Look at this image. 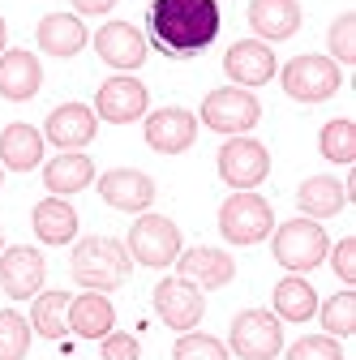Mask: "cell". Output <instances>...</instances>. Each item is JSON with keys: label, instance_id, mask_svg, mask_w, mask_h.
<instances>
[{"label": "cell", "instance_id": "6da1fadb", "mask_svg": "<svg viewBox=\"0 0 356 360\" xmlns=\"http://www.w3.org/2000/svg\"><path fill=\"white\" fill-rule=\"evenodd\" d=\"M146 26L159 52L176 60L198 56L219 39V0H155L146 9Z\"/></svg>", "mask_w": 356, "mask_h": 360}, {"label": "cell", "instance_id": "7a4b0ae2", "mask_svg": "<svg viewBox=\"0 0 356 360\" xmlns=\"http://www.w3.org/2000/svg\"><path fill=\"white\" fill-rule=\"evenodd\" d=\"M69 275L86 292H112L133 275V257L112 236H82L73 245V257H69Z\"/></svg>", "mask_w": 356, "mask_h": 360}, {"label": "cell", "instance_id": "3957f363", "mask_svg": "<svg viewBox=\"0 0 356 360\" xmlns=\"http://www.w3.org/2000/svg\"><path fill=\"white\" fill-rule=\"evenodd\" d=\"M271 249H275V262L292 275H305V270H314L326 262L331 253V236L322 223L314 219H288L271 232Z\"/></svg>", "mask_w": 356, "mask_h": 360}, {"label": "cell", "instance_id": "277c9868", "mask_svg": "<svg viewBox=\"0 0 356 360\" xmlns=\"http://www.w3.org/2000/svg\"><path fill=\"white\" fill-rule=\"evenodd\" d=\"M275 232V210L266 198H258L253 189H236L232 198H224L219 206V236L228 245H258Z\"/></svg>", "mask_w": 356, "mask_h": 360}, {"label": "cell", "instance_id": "5b68a950", "mask_svg": "<svg viewBox=\"0 0 356 360\" xmlns=\"http://www.w3.org/2000/svg\"><path fill=\"white\" fill-rule=\"evenodd\" d=\"M279 82H284V95L296 99V103H326L335 90H339L343 73H339V65H335L331 56L305 52V56H292V60L284 65Z\"/></svg>", "mask_w": 356, "mask_h": 360}, {"label": "cell", "instance_id": "8992f818", "mask_svg": "<svg viewBox=\"0 0 356 360\" xmlns=\"http://www.w3.org/2000/svg\"><path fill=\"white\" fill-rule=\"evenodd\" d=\"M125 249H129L133 262H142L151 270L172 266L176 253H181V228H176L167 214H138V223L129 228Z\"/></svg>", "mask_w": 356, "mask_h": 360}, {"label": "cell", "instance_id": "52a82bcc", "mask_svg": "<svg viewBox=\"0 0 356 360\" xmlns=\"http://www.w3.org/2000/svg\"><path fill=\"white\" fill-rule=\"evenodd\" d=\"M262 120V103L241 86H219L202 99V124H210L215 133H228V138H241Z\"/></svg>", "mask_w": 356, "mask_h": 360}, {"label": "cell", "instance_id": "ba28073f", "mask_svg": "<svg viewBox=\"0 0 356 360\" xmlns=\"http://www.w3.org/2000/svg\"><path fill=\"white\" fill-rule=\"evenodd\" d=\"M232 352L241 360H275L284 352V330H279V318L266 309H245L232 318Z\"/></svg>", "mask_w": 356, "mask_h": 360}, {"label": "cell", "instance_id": "9c48e42d", "mask_svg": "<svg viewBox=\"0 0 356 360\" xmlns=\"http://www.w3.org/2000/svg\"><path fill=\"white\" fill-rule=\"evenodd\" d=\"M219 176L232 189H258L266 176H271V150H266L258 138H228L219 146Z\"/></svg>", "mask_w": 356, "mask_h": 360}, {"label": "cell", "instance_id": "30bf717a", "mask_svg": "<svg viewBox=\"0 0 356 360\" xmlns=\"http://www.w3.org/2000/svg\"><path fill=\"white\" fill-rule=\"evenodd\" d=\"M155 313H159V322L172 326V330H193L202 322V313H206V300H202V288H193L189 279L181 275H172L155 288Z\"/></svg>", "mask_w": 356, "mask_h": 360}, {"label": "cell", "instance_id": "8fae6325", "mask_svg": "<svg viewBox=\"0 0 356 360\" xmlns=\"http://www.w3.org/2000/svg\"><path fill=\"white\" fill-rule=\"evenodd\" d=\"M151 108V90L138 82V77H108L99 86V95H95V116H103L108 124H129V120H142Z\"/></svg>", "mask_w": 356, "mask_h": 360}, {"label": "cell", "instance_id": "7c38bea8", "mask_svg": "<svg viewBox=\"0 0 356 360\" xmlns=\"http://www.w3.org/2000/svg\"><path fill=\"white\" fill-rule=\"evenodd\" d=\"M43 275H48V262H43L39 249H30V245L0 249V288H5V296H13V300L39 296Z\"/></svg>", "mask_w": 356, "mask_h": 360}, {"label": "cell", "instance_id": "4fadbf2b", "mask_svg": "<svg viewBox=\"0 0 356 360\" xmlns=\"http://www.w3.org/2000/svg\"><path fill=\"white\" fill-rule=\"evenodd\" d=\"M176 275L189 279L193 288L202 292H215V288H228L236 279V262L224 253V249H210V245H193L185 253H176Z\"/></svg>", "mask_w": 356, "mask_h": 360}, {"label": "cell", "instance_id": "5bb4252c", "mask_svg": "<svg viewBox=\"0 0 356 360\" xmlns=\"http://www.w3.org/2000/svg\"><path fill=\"white\" fill-rule=\"evenodd\" d=\"M99 198L112 210H129V214H146V206L155 202V180L138 167H112L99 176Z\"/></svg>", "mask_w": 356, "mask_h": 360}, {"label": "cell", "instance_id": "9a60e30c", "mask_svg": "<svg viewBox=\"0 0 356 360\" xmlns=\"http://www.w3.org/2000/svg\"><path fill=\"white\" fill-rule=\"evenodd\" d=\"M198 142V116L185 108H159L146 116V146L159 155H181Z\"/></svg>", "mask_w": 356, "mask_h": 360}, {"label": "cell", "instance_id": "2e32d148", "mask_svg": "<svg viewBox=\"0 0 356 360\" xmlns=\"http://www.w3.org/2000/svg\"><path fill=\"white\" fill-rule=\"evenodd\" d=\"M224 69L241 90H253V86H266L275 77V52H271V43H262V39H241L228 48Z\"/></svg>", "mask_w": 356, "mask_h": 360}, {"label": "cell", "instance_id": "e0dca14e", "mask_svg": "<svg viewBox=\"0 0 356 360\" xmlns=\"http://www.w3.org/2000/svg\"><path fill=\"white\" fill-rule=\"evenodd\" d=\"M95 133H99L95 108H86V103H61V108L48 116L43 138H48L52 146H61V150H82L86 142H95Z\"/></svg>", "mask_w": 356, "mask_h": 360}, {"label": "cell", "instance_id": "ac0fdd59", "mask_svg": "<svg viewBox=\"0 0 356 360\" xmlns=\"http://www.w3.org/2000/svg\"><path fill=\"white\" fill-rule=\"evenodd\" d=\"M95 52L103 56V65L129 73V69H138L146 60V39L138 26H129V22H108L95 30Z\"/></svg>", "mask_w": 356, "mask_h": 360}, {"label": "cell", "instance_id": "d6986e66", "mask_svg": "<svg viewBox=\"0 0 356 360\" xmlns=\"http://www.w3.org/2000/svg\"><path fill=\"white\" fill-rule=\"evenodd\" d=\"M39 86H43V65L34 52H0V99H9V103H26L39 95Z\"/></svg>", "mask_w": 356, "mask_h": 360}, {"label": "cell", "instance_id": "ffe728a7", "mask_svg": "<svg viewBox=\"0 0 356 360\" xmlns=\"http://www.w3.org/2000/svg\"><path fill=\"white\" fill-rule=\"evenodd\" d=\"M249 26L262 43H284L300 30V5L296 0H253Z\"/></svg>", "mask_w": 356, "mask_h": 360}, {"label": "cell", "instance_id": "44dd1931", "mask_svg": "<svg viewBox=\"0 0 356 360\" xmlns=\"http://www.w3.org/2000/svg\"><path fill=\"white\" fill-rule=\"evenodd\" d=\"M116 326V309L103 292H82L69 300V330L82 339H103Z\"/></svg>", "mask_w": 356, "mask_h": 360}, {"label": "cell", "instance_id": "7402d4cb", "mask_svg": "<svg viewBox=\"0 0 356 360\" xmlns=\"http://www.w3.org/2000/svg\"><path fill=\"white\" fill-rule=\"evenodd\" d=\"M34 39H39V48L48 52V56H77L91 34H86V26H82L77 13H48V18L39 22Z\"/></svg>", "mask_w": 356, "mask_h": 360}, {"label": "cell", "instance_id": "603a6c76", "mask_svg": "<svg viewBox=\"0 0 356 360\" xmlns=\"http://www.w3.org/2000/svg\"><path fill=\"white\" fill-rule=\"evenodd\" d=\"M343 202H348V189H343V180H335V176H309V180H300V189H296V206L305 210V219H314V223L335 219L343 210Z\"/></svg>", "mask_w": 356, "mask_h": 360}, {"label": "cell", "instance_id": "cb8c5ba5", "mask_svg": "<svg viewBox=\"0 0 356 360\" xmlns=\"http://www.w3.org/2000/svg\"><path fill=\"white\" fill-rule=\"evenodd\" d=\"M95 180V163L86 159L82 150H65L56 155L48 167H43V185H48L52 198H69V193H82L86 185Z\"/></svg>", "mask_w": 356, "mask_h": 360}, {"label": "cell", "instance_id": "d4e9b609", "mask_svg": "<svg viewBox=\"0 0 356 360\" xmlns=\"http://www.w3.org/2000/svg\"><path fill=\"white\" fill-rule=\"evenodd\" d=\"M43 159V133L34 124H5V133H0V163H5L9 172H30L39 167Z\"/></svg>", "mask_w": 356, "mask_h": 360}, {"label": "cell", "instance_id": "484cf974", "mask_svg": "<svg viewBox=\"0 0 356 360\" xmlns=\"http://www.w3.org/2000/svg\"><path fill=\"white\" fill-rule=\"evenodd\" d=\"M30 223H34V236H39L43 245H69V240L77 236V210H73L65 198H43V202L34 206Z\"/></svg>", "mask_w": 356, "mask_h": 360}, {"label": "cell", "instance_id": "4316f807", "mask_svg": "<svg viewBox=\"0 0 356 360\" xmlns=\"http://www.w3.org/2000/svg\"><path fill=\"white\" fill-rule=\"evenodd\" d=\"M318 313V292L309 288V279L288 275L275 283V318L279 322H309Z\"/></svg>", "mask_w": 356, "mask_h": 360}, {"label": "cell", "instance_id": "83f0119b", "mask_svg": "<svg viewBox=\"0 0 356 360\" xmlns=\"http://www.w3.org/2000/svg\"><path fill=\"white\" fill-rule=\"evenodd\" d=\"M69 292H39L30 309V326L43 339H65L69 335Z\"/></svg>", "mask_w": 356, "mask_h": 360}, {"label": "cell", "instance_id": "f1b7e54d", "mask_svg": "<svg viewBox=\"0 0 356 360\" xmlns=\"http://www.w3.org/2000/svg\"><path fill=\"white\" fill-rule=\"evenodd\" d=\"M318 150H322V159H331V163H356V124H352L348 116L322 124Z\"/></svg>", "mask_w": 356, "mask_h": 360}, {"label": "cell", "instance_id": "f546056e", "mask_svg": "<svg viewBox=\"0 0 356 360\" xmlns=\"http://www.w3.org/2000/svg\"><path fill=\"white\" fill-rule=\"evenodd\" d=\"M322 330L331 339H348L356 335V292H335L322 304Z\"/></svg>", "mask_w": 356, "mask_h": 360}, {"label": "cell", "instance_id": "4dcf8cb0", "mask_svg": "<svg viewBox=\"0 0 356 360\" xmlns=\"http://www.w3.org/2000/svg\"><path fill=\"white\" fill-rule=\"evenodd\" d=\"M30 352V322L13 309H0V360H26Z\"/></svg>", "mask_w": 356, "mask_h": 360}, {"label": "cell", "instance_id": "1f68e13d", "mask_svg": "<svg viewBox=\"0 0 356 360\" xmlns=\"http://www.w3.org/2000/svg\"><path fill=\"white\" fill-rule=\"evenodd\" d=\"M172 360H228V347L219 343L215 335H202V330H185L172 347Z\"/></svg>", "mask_w": 356, "mask_h": 360}, {"label": "cell", "instance_id": "d6a6232c", "mask_svg": "<svg viewBox=\"0 0 356 360\" xmlns=\"http://www.w3.org/2000/svg\"><path fill=\"white\" fill-rule=\"evenodd\" d=\"M326 43L335 65H356V13H339L326 30Z\"/></svg>", "mask_w": 356, "mask_h": 360}, {"label": "cell", "instance_id": "836d02e7", "mask_svg": "<svg viewBox=\"0 0 356 360\" xmlns=\"http://www.w3.org/2000/svg\"><path fill=\"white\" fill-rule=\"evenodd\" d=\"M288 360H343V347L331 335H305L288 347Z\"/></svg>", "mask_w": 356, "mask_h": 360}, {"label": "cell", "instance_id": "e575fe53", "mask_svg": "<svg viewBox=\"0 0 356 360\" xmlns=\"http://www.w3.org/2000/svg\"><path fill=\"white\" fill-rule=\"evenodd\" d=\"M99 352H103V360H142V343L129 330H108Z\"/></svg>", "mask_w": 356, "mask_h": 360}, {"label": "cell", "instance_id": "d590c367", "mask_svg": "<svg viewBox=\"0 0 356 360\" xmlns=\"http://www.w3.org/2000/svg\"><path fill=\"white\" fill-rule=\"evenodd\" d=\"M326 257H331L335 275H339L343 283H356V240H352V236H348V240H339Z\"/></svg>", "mask_w": 356, "mask_h": 360}, {"label": "cell", "instance_id": "8d00e7d4", "mask_svg": "<svg viewBox=\"0 0 356 360\" xmlns=\"http://www.w3.org/2000/svg\"><path fill=\"white\" fill-rule=\"evenodd\" d=\"M116 5V0H73V9L77 13H86V18H95V13H108Z\"/></svg>", "mask_w": 356, "mask_h": 360}, {"label": "cell", "instance_id": "74e56055", "mask_svg": "<svg viewBox=\"0 0 356 360\" xmlns=\"http://www.w3.org/2000/svg\"><path fill=\"white\" fill-rule=\"evenodd\" d=\"M5 34H9V30H5V18H0V52H5Z\"/></svg>", "mask_w": 356, "mask_h": 360}, {"label": "cell", "instance_id": "f35d334b", "mask_svg": "<svg viewBox=\"0 0 356 360\" xmlns=\"http://www.w3.org/2000/svg\"><path fill=\"white\" fill-rule=\"evenodd\" d=\"M0 185H5V172H0Z\"/></svg>", "mask_w": 356, "mask_h": 360}, {"label": "cell", "instance_id": "ab89813d", "mask_svg": "<svg viewBox=\"0 0 356 360\" xmlns=\"http://www.w3.org/2000/svg\"><path fill=\"white\" fill-rule=\"evenodd\" d=\"M0 249H5V236H0Z\"/></svg>", "mask_w": 356, "mask_h": 360}]
</instances>
